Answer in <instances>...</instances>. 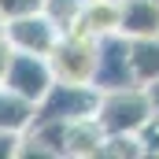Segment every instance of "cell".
Wrapping results in <instances>:
<instances>
[{
    "instance_id": "cell-1",
    "label": "cell",
    "mask_w": 159,
    "mask_h": 159,
    "mask_svg": "<svg viewBox=\"0 0 159 159\" xmlns=\"http://www.w3.org/2000/svg\"><path fill=\"white\" fill-rule=\"evenodd\" d=\"M48 67L56 81H78V85H93V70H96V37L85 34L78 26H70L67 34H59L56 48L48 52Z\"/></svg>"
},
{
    "instance_id": "cell-2",
    "label": "cell",
    "mask_w": 159,
    "mask_h": 159,
    "mask_svg": "<svg viewBox=\"0 0 159 159\" xmlns=\"http://www.w3.org/2000/svg\"><path fill=\"white\" fill-rule=\"evenodd\" d=\"M148 119H152V104H148L144 85H126V89L100 93L96 122L104 126V133H137Z\"/></svg>"
},
{
    "instance_id": "cell-3",
    "label": "cell",
    "mask_w": 159,
    "mask_h": 159,
    "mask_svg": "<svg viewBox=\"0 0 159 159\" xmlns=\"http://www.w3.org/2000/svg\"><path fill=\"white\" fill-rule=\"evenodd\" d=\"M100 89L78 85V81H52L48 93L34 104V122H74L85 115H96Z\"/></svg>"
},
{
    "instance_id": "cell-4",
    "label": "cell",
    "mask_w": 159,
    "mask_h": 159,
    "mask_svg": "<svg viewBox=\"0 0 159 159\" xmlns=\"http://www.w3.org/2000/svg\"><path fill=\"white\" fill-rule=\"evenodd\" d=\"M93 85L100 93L107 89H126L137 85L133 70H129V37L126 34H104L96 37V70H93Z\"/></svg>"
},
{
    "instance_id": "cell-5",
    "label": "cell",
    "mask_w": 159,
    "mask_h": 159,
    "mask_svg": "<svg viewBox=\"0 0 159 159\" xmlns=\"http://www.w3.org/2000/svg\"><path fill=\"white\" fill-rule=\"evenodd\" d=\"M52 67H48V56H34V52H11V59H7V70H4V81L0 85H7L11 93H19L22 100H30V104H37L41 96L48 93V85H52Z\"/></svg>"
},
{
    "instance_id": "cell-6",
    "label": "cell",
    "mask_w": 159,
    "mask_h": 159,
    "mask_svg": "<svg viewBox=\"0 0 159 159\" xmlns=\"http://www.w3.org/2000/svg\"><path fill=\"white\" fill-rule=\"evenodd\" d=\"M4 37L15 52H34V56H48L59 41V30L41 15V11H30V15H15L4 22Z\"/></svg>"
},
{
    "instance_id": "cell-7",
    "label": "cell",
    "mask_w": 159,
    "mask_h": 159,
    "mask_svg": "<svg viewBox=\"0 0 159 159\" xmlns=\"http://www.w3.org/2000/svg\"><path fill=\"white\" fill-rule=\"evenodd\" d=\"M104 126L96 122V115H85V119L67 122L63 129V156L67 159H96L104 148Z\"/></svg>"
},
{
    "instance_id": "cell-8",
    "label": "cell",
    "mask_w": 159,
    "mask_h": 159,
    "mask_svg": "<svg viewBox=\"0 0 159 159\" xmlns=\"http://www.w3.org/2000/svg\"><path fill=\"white\" fill-rule=\"evenodd\" d=\"M119 34L159 37V0H119Z\"/></svg>"
},
{
    "instance_id": "cell-9",
    "label": "cell",
    "mask_w": 159,
    "mask_h": 159,
    "mask_svg": "<svg viewBox=\"0 0 159 159\" xmlns=\"http://www.w3.org/2000/svg\"><path fill=\"white\" fill-rule=\"evenodd\" d=\"M74 26L93 37L115 34L119 30V0H81V15Z\"/></svg>"
},
{
    "instance_id": "cell-10",
    "label": "cell",
    "mask_w": 159,
    "mask_h": 159,
    "mask_svg": "<svg viewBox=\"0 0 159 159\" xmlns=\"http://www.w3.org/2000/svg\"><path fill=\"white\" fill-rule=\"evenodd\" d=\"M129 70L137 85L159 78V37H129Z\"/></svg>"
},
{
    "instance_id": "cell-11",
    "label": "cell",
    "mask_w": 159,
    "mask_h": 159,
    "mask_svg": "<svg viewBox=\"0 0 159 159\" xmlns=\"http://www.w3.org/2000/svg\"><path fill=\"white\" fill-rule=\"evenodd\" d=\"M30 122H34V104L22 100L19 93H11L7 85H0V129L22 133Z\"/></svg>"
},
{
    "instance_id": "cell-12",
    "label": "cell",
    "mask_w": 159,
    "mask_h": 159,
    "mask_svg": "<svg viewBox=\"0 0 159 159\" xmlns=\"http://www.w3.org/2000/svg\"><path fill=\"white\" fill-rule=\"evenodd\" d=\"M41 15H44L59 34H67V30L78 22V15H81V0H44V4H41Z\"/></svg>"
},
{
    "instance_id": "cell-13",
    "label": "cell",
    "mask_w": 159,
    "mask_h": 159,
    "mask_svg": "<svg viewBox=\"0 0 159 159\" xmlns=\"http://www.w3.org/2000/svg\"><path fill=\"white\" fill-rule=\"evenodd\" d=\"M100 156L104 159H137L141 156V141H137V133H107Z\"/></svg>"
},
{
    "instance_id": "cell-14",
    "label": "cell",
    "mask_w": 159,
    "mask_h": 159,
    "mask_svg": "<svg viewBox=\"0 0 159 159\" xmlns=\"http://www.w3.org/2000/svg\"><path fill=\"white\" fill-rule=\"evenodd\" d=\"M137 141H141V156H159V115H152L137 129Z\"/></svg>"
},
{
    "instance_id": "cell-15",
    "label": "cell",
    "mask_w": 159,
    "mask_h": 159,
    "mask_svg": "<svg viewBox=\"0 0 159 159\" xmlns=\"http://www.w3.org/2000/svg\"><path fill=\"white\" fill-rule=\"evenodd\" d=\"M44 0H0V15L4 19H15V15H30V11H41Z\"/></svg>"
},
{
    "instance_id": "cell-16",
    "label": "cell",
    "mask_w": 159,
    "mask_h": 159,
    "mask_svg": "<svg viewBox=\"0 0 159 159\" xmlns=\"http://www.w3.org/2000/svg\"><path fill=\"white\" fill-rule=\"evenodd\" d=\"M19 141H22V133L0 129V159H11V156H19Z\"/></svg>"
},
{
    "instance_id": "cell-17",
    "label": "cell",
    "mask_w": 159,
    "mask_h": 159,
    "mask_svg": "<svg viewBox=\"0 0 159 159\" xmlns=\"http://www.w3.org/2000/svg\"><path fill=\"white\" fill-rule=\"evenodd\" d=\"M144 93H148V104H152V115H159V78L148 81L144 85Z\"/></svg>"
},
{
    "instance_id": "cell-18",
    "label": "cell",
    "mask_w": 159,
    "mask_h": 159,
    "mask_svg": "<svg viewBox=\"0 0 159 159\" xmlns=\"http://www.w3.org/2000/svg\"><path fill=\"white\" fill-rule=\"evenodd\" d=\"M11 44H7V37H0V81H4V70H7V59H11Z\"/></svg>"
},
{
    "instance_id": "cell-19",
    "label": "cell",
    "mask_w": 159,
    "mask_h": 159,
    "mask_svg": "<svg viewBox=\"0 0 159 159\" xmlns=\"http://www.w3.org/2000/svg\"><path fill=\"white\" fill-rule=\"evenodd\" d=\"M4 22H7V19H4V15H0V37H4Z\"/></svg>"
}]
</instances>
